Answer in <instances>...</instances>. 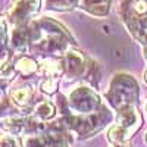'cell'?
I'll use <instances>...</instances> for the list:
<instances>
[{
	"instance_id": "obj_7",
	"label": "cell",
	"mask_w": 147,
	"mask_h": 147,
	"mask_svg": "<svg viewBox=\"0 0 147 147\" xmlns=\"http://www.w3.org/2000/svg\"><path fill=\"white\" fill-rule=\"evenodd\" d=\"M81 7L96 18H103L110 10V0H81Z\"/></svg>"
},
{
	"instance_id": "obj_3",
	"label": "cell",
	"mask_w": 147,
	"mask_h": 147,
	"mask_svg": "<svg viewBox=\"0 0 147 147\" xmlns=\"http://www.w3.org/2000/svg\"><path fill=\"white\" fill-rule=\"evenodd\" d=\"M68 110H72L75 115H90L99 112L103 107L100 97L97 96L90 87H78L75 88L66 100Z\"/></svg>"
},
{
	"instance_id": "obj_12",
	"label": "cell",
	"mask_w": 147,
	"mask_h": 147,
	"mask_svg": "<svg viewBox=\"0 0 147 147\" xmlns=\"http://www.w3.org/2000/svg\"><path fill=\"white\" fill-rule=\"evenodd\" d=\"M40 88L47 94H53L57 88V80L52 78V77H44V80L40 84Z\"/></svg>"
},
{
	"instance_id": "obj_14",
	"label": "cell",
	"mask_w": 147,
	"mask_h": 147,
	"mask_svg": "<svg viewBox=\"0 0 147 147\" xmlns=\"http://www.w3.org/2000/svg\"><path fill=\"white\" fill-rule=\"evenodd\" d=\"M15 71H16V69L12 68V65L3 63V66H2V77H3V78H13Z\"/></svg>"
},
{
	"instance_id": "obj_4",
	"label": "cell",
	"mask_w": 147,
	"mask_h": 147,
	"mask_svg": "<svg viewBox=\"0 0 147 147\" xmlns=\"http://www.w3.org/2000/svg\"><path fill=\"white\" fill-rule=\"evenodd\" d=\"M63 66H65V75L71 80H77L84 77L88 72L90 65H93L90 60L85 59V56L77 50H71L63 56Z\"/></svg>"
},
{
	"instance_id": "obj_13",
	"label": "cell",
	"mask_w": 147,
	"mask_h": 147,
	"mask_svg": "<svg viewBox=\"0 0 147 147\" xmlns=\"http://www.w3.org/2000/svg\"><path fill=\"white\" fill-rule=\"evenodd\" d=\"M2 147H19L18 141L12 136H3L2 138Z\"/></svg>"
},
{
	"instance_id": "obj_10",
	"label": "cell",
	"mask_w": 147,
	"mask_h": 147,
	"mask_svg": "<svg viewBox=\"0 0 147 147\" xmlns=\"http://www.w3.org/2000/svg\"><path fill=\"white\" fill-rule=\"evenodd\" d=\"M31 97H32V91L28 88V87H21V88H16L10 93V103L13 102L16 106L19 107H24V106H27L31 100Z\"/></svg>"
},
{
	"instance_id": "obj_15",
	"label": "cell",
	"mask_w": 147,
	"mask_h": 147,
	"mask_svg": "<svg viewBox=\"0 0 147 147\" xmlns=\"http://www.w3.org/2000/svg\"><path fill=\"white\" fill-rule=\"evenodd\" d=\"M144 80H146V82H147V72H146V77H144Z\"/></svg>"
},
{
	"instance_id": "obj_1",
	"label": "cell",
	"mask_w": 147,
	"mask_h": 147,
	"mask_svg": "<svg viewBox=\"0 0 147 147\" xmlns=\"http://www.w3.org/2000/svg\"><path fill=\"white\" fill-rule=\"evenodd\" d=\"M30 44H32L38 52L46 55H66L74 43L72 35L65 27L53 19L41 18L28 25Z\"/></svg>"
},
{
	"instance_id": "obj_2",
	"label": "cell",
	"mask_w": 147,
	"mask_h": 147,
	"mask_svg": "<svg viewBox=\"0 0 147 147\" xmlns=\"http://www.w3.org/2000/svg\"><path fill=\"white\" fill-rule=\"evenodd\" d=\"M138 94L140 91L136 80L127 74H118L110 81L106 99L116 110H119L127 106H136L138 103Z\"/></svg>"
},
{
	"instance_id": "obj_9",
	"label": "cell",
	"mask_w": 147,
	"mask_h": 147,
	"mask_svg": "<svg viewBox=\"0 0 147 147\" xmlns=\"http://www.w3.org/2000/svg\"><path fill=\"white\" fill-rule=\"evenodd\" d=\"M15 69L18 72H21L22 75H32L34 72H37V69H38V65H37V62L34 59L28 57V56H21L16 62H15Z\"/></svg>"
},
{
	"instance_id": "obj_6",
	"label": "cell",
	"mask_w": 147,
	"mask_h": 147,
	"mask_svg": "<svg viewBox=\"0 0 147 147\" xmlns=\"http://www.w3.org/2000/svg\"><path fill=\"white\" fill-rule=\"evenodd\" d=\"M124 22L128 28V31L136 37V38L147 47V16H127L124 18Z\"/></svg>"
},
{
	"instance_id": "obj_11",
	"label": "cell",
	"mask_w": 147,
	"mask_h": 147,
	"mask_svg": "<svg viewBox=\"0 0 147 147\" xmlns=\"http://www.w3.org/2000/svg\"><path fill=\"white\" fill-rule=\"evenodd\" d=\"M46 3L49 9L65 12V10H72L74 7H77L81 3V0H46Z\"/></svg>"
},
{
	"instance_id": "obj_8",
	"label": "cell",
	"mask_w": 147,
	"mask_h": 147,
	"mask_svg": "<svg viewBox=\"0 0 147 147\" xmlns=\"http://www.w3.org/2000/svg\"><path fill=\"white\" fill-rule=\"evenodd\" d=\"M55 112H56L55 105L49 100H43L34 107V119L44 122L47 119H52L55 116Z\"/></svg>"
},
{
	"instance_id": "obj_5",
	"label": "cell",
	"mask_w": 147,
	"mask_h": 147,
	"mask_svg": "<svg viewBox=\"0 0 147 147\" xmlns=\"http://www.w3.org/2000/svg\"><path fill=\"white\" fill-rule=\"evenodd\" d=\"M38 10L40 0H13V5L9 10V19L15 25H24Z\"/></svg>"
}]
</instances>
